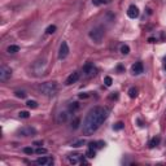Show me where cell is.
<instances>
[{"label": "cell", "mask_w": 166, "mask_h": 166, "mask_svg": "<svg viewBox=\"0 0 166 166\" xmlns=\"http://www.w3.org/2000/svg\"><path fill=\"white\" fill-rule=\"evenodd\" d=\"M108 117V109L105 108H94L88 112L83 121V134L85 135H92L97 130L101 123L107 120Z\"/></svg>", "instance_id": "6da1fadb"}, {"label": "cell", "mask_w": 166, "mask_h": 166, "mask_svg": "<svg viewBox=\"0 0 166 166\" xmlns=\"http://www.w3.org/2000/svg\"><path fill=\"white\" fill-rule=\"evenodd\" d=\"M39 91L44 96H53L57 92V85L56 82H46L39 86Z\"/></svg>", "instance_id": "7a4b0ae2"}, {"label": "cell", "mask_w": 166, "mask_h": 166, "mask_svg": "<svg viewBox=\"0 0 166 166\" xmlns=\"http://www.w3.org/2000/svg\"><path fill=\"white\" fill-rule=\"evenodd\" d=\"M90 38L92 39L95 43H100V42L103 40V38H104V30H103V27H100V26H97V27H94L90 31Z\"/></svg>", "instance_id": "3957f363"}, {"label": "cell", "mask_w": 166, "mask_h": 166, "mask_svg": "<svg viewBox=\"0 0 166 166\" xmlns=\"http://www.w3.org/2000/svg\"><path fill=\"white\" fill-rule=\"evenodd\" d=\"M83 73H85V77L86 78H92L95 77L96 74H97V69L94 64H86L85 66H83Z\"/></svg>", "instance_id": "277c9868"}, {"label": "cell", "mask_w": 166, "mask_h": 166, "mask_svg": "<svg viewBox=\"0 0 166 166\" xmlns=\"http://www.w3.org/2000/svg\"><path fill=\"white\" fill-rule=\"evenodd\" d=\"M11 75H12L11 68H8V66H5V65H3V66L0 68V81H2V82H5V81L9 79Z\"/></svg>", "instance_id": "5b68a950"}, {"label": "cell", "mask_w": 166, "mask_h": 166, "mask_svg": "<svg viewBox=\"0 0 166 166\" xmlns=\"http://www.w3.org/2000/svg\"><path fill=\"white\" fill-rule=\"evenodd\" d=\"M68 55H69V46L66 42H62L60 46V51H59V59L64 60L68 57Z\"/></svg>", "instance_id": "8992f818"}, {"label": "cell", "mask_w": 166, "mask_h": 166, "mask_svg": "<svg viewBox=\"0 0 166 166\" xmlns=\"http://www.w3.org/2000/svg\"><path fill=\"white\" fill-rule=\"evenodd\" d=\"M37 130L31 127V126H26V127H22L21 130H18V135L20 136H30V135H35Z\"/></svg>", "instance_id": "52a82bcc"}, {"label": "cell", "mask_w": 166, "mask_h": 166, "mask_svg": "<svg viewBox=\"0 0 166 166\" xmlns=\"http://www.w3.org/2000/svg\"><path fill=\"white\" fill-rule=\"evenodd\" d=\"M37 164L38 165H42V166H48V165H52L53 164V158L52 157H39L37 160Z\"/></svg>", "instance_id": "ba28073f"}, {"label": "cell", "mask_w": 166, "mask_h": 166, "mask_svg": "<svg viewBox=\"0 0 166 166\" xmlns=\"http://www.w3.org/2000/svg\"><path fill=\"white\" fill-rule=\"evenodd\" d=\"M78 79H79V73H78V72H74L73 74H70V75L68 77V79H66V82H65V85H66V86H70V85H73V83H75Z\"/></svg>", "instance_id": "9c48e42d"}, {"label": "cell", "mask_w": 166, "mask_h": 166, "mask_svg": "<svg viewBox=\"0 0 166 166\" xmlns=\"http://www.w3.org/2000/svg\"><path fill=\"white\" fill-rule=\"evenodd\" d=\"M127 16L130 17V18H136V17L139 16V9H138V7L130 5L129 9H127Z\"/></svg>", "instance_id": "30bf717a"}, {"label": "cell", "mask_w": 166, "mask_h": 166, "mask_svg": "<svg viewBox=\"0 0 166 166\" xmlns=\"http://www.w3.org/2000/svg\"><path fill=\"white\" fill-rule=\"evenodd\" d=\"M131 72H132V74H135V75L143 73V64L142 62H135L132 65V68H131Z\"/></svg>", "instance_id": "8fae6325"}, {"label": "cell", "mask_w": 166, "mask_h": 166, "mask_svg": "<svg viewBox=\"0 0 166 166\" xmlns=\"http://www.w3.org/2000/svg\"><path fill=\"white\" fill-rule=\"evenodd\" d=\"M69 162L73 164V165H77V164H81L83 162L81 155H70L69 156Z\"/></svg>", "instance_id": "7c38bea8"}, {"label": "cell", "mask_w": 166, "mask_h": 166, "mask_svg": "<svg viewBox=\"0 0 166 166\" xmlns=\"http://www.w3.org/2000/svg\"><path fill=\"white\" fill-rule=\"evenodd\" d=\"M66 120H68V113H66V112H61V113H59V116H57V122H59V123L66 122Z\"/></svg>", "instance_id": "4fadbf2b"}, {"label": "cell", "mask_w": 166, "mask_h": 166, "mask_svg": "<svg viewBox=\"0 0 166 166\" xmlns=\"http://www.w3.org/2000/svg\"><path fill=\"white\" fill-rule=\"evenodd\" d=\"M104 145H105V143H104V142H92V143H90V148H92V149H95V148H103Z\"/></svg>", "instance_id": "5bb4252c"}, {"label": "cell", "mask_w": 166, "mask_h": 166, "mask_svg": "<svg viewBox=\"0 0 166 166\" xmlns=\"http://www.w3.org/2000/svg\"><path fill=\"white\" fill-rule=\"evenodd\" d=\"M18 51H20L18 46H9L8 47V53H17Z\"/></svg>", "instance_id": "9a60e30c"}, {"label": "cell", "mask_w": 166, "mask_h": 166, "mask_svg": "<svg viewBox=\"0 0 166 166\" xmlns=\"http://www.w3.org/2000/svg\"><path fill=\"white\" fill-rule=\"evenodd\" d=\"M26 105H27L29 108H31V109H37L38 108V103L35 101V100H29V101L26 103Z\"/></svg>", "instance_id": "2e32d148"}, {"label": "cell", "mask_w": 166, "mask_h": 166, "mask_svg": "<svg viewBox=\"0 0 166 166\" xmlns=\"http://www.w3.org/2000/svg\"><path fill=\"white\" fill-rule=\"evenodd\" d=\"M129 96H130V97H136V96H138V90L136 88H135V87H132V88H130V91H129Z\"/></svg>", "instance_id": "e0dca14e"}, {"label": "cell", "mask_w": 166, "mask_h": 166, "mask_svg": "<svg viewBox=\"0 0 166 166\" xmlns=\"http://www.w3.org/2000/svg\"><path fill=\"white\" fill-rule=\"evenodd\" d=\"M158 143H160V138H153V139H152V140L149 142V147H151V148H155Z\"/></svg>", "instance_id": "ac0fdd59"}, {"label": "cell", "mask_w": 166, "mask_h": 166, "mask_svg": "<svg viewBox=\"0 0 166 166\" xmlns=\"http://www.w3.org/2000/svg\"><path fill=\"white\" fill-rule=\"evenodd\" d=\"M18 117H20V118H29V117H30V113L26 112V110H21V112L18 113Z\"/></svg>", "instance_id": "d6986e66"}, {"label": "cell", "mask_w": 166, "mask_h": 166, "mask_svg": "<svg viewBox=\"0 0 166 166\" xmlns=\"http://www.w3.org/2000/svg\"><path fill=\"white\" fill-rule=\"evenodd\" d=\"M56 29H57V27H56L55 25H51V26H48V27H47L46 33H47V34H53V33L56 31Z\"/></svg>", "instance_id": "ffe728a7"}, {"label": "cell", "mask_w": 166, "mask_h": 166, "mask_svg": "<svg viewBox=\"0 0 166 166\" xmlns=\"http://www.w3.org/2000/svg\"><path fill=\"white\" fill-rule=\"evenodd\" d=\"M86 156L88 157V158H94V157H95V149H92V148H90V149L87 151Z\"/></svg>", "instance_id": "44dd1931"}, {"label": "cell", "mask_w": 166, "mask_h": 166, "mask_svg": "<svg viewBox=\"0 0 166 166\" xmlns=\"http://www.w3.org/2000/svg\"><path fill=\"white\" fill-rule=\"evenodd\" d=\"M121 52H122V53H123V55H127L129 53V52H130V47L129 46H122L121 47Z\"/></svg>", "instance_id": "7402d4cb"}, {"label": "cell", "mask_w": 166, "mask_h": 166, "mask_svg": "<svg viewBox=\"0 0 166 166\" xmlns=\"http://www.w3.org/2000/svg\"><path fill=\"white\" fill-rule=\"evenodd\" d=\"M123 127H125V125L122 123V122H117V123L113 126V129H114V130H122Z\"/></svg>", "instance_id": "603a6c76"}, {"label": "cell", "mask_w": 166, "mask_h": 166, "mask_svg": "<svg viewBox=\"0 0 166 166\" xmlns=\"http://www.w3.org/2000/svg\"><path fill=\"white\" fill-rule=\"evenodd\" d=\"M104 83H105V86H112V83H113V81H112V78L110 77H105L104 78Z\"/></svg>", "instance_id": "cb8c5ba5"}, {"label": "cell", "mask_w": 166, "mask_h": 166, "mask_svg": "<svg viewBox=\"0 0 166 166\" xmlns=\"http://www.w3.org/2000/svg\"><path fill=\"white\" fill-rule=\"evenodd\" d=\"M83 144H85V140H77V142H74L72 145L73 147H75V148H78V147H82Z\"/></svg>", "instance_id": "d4e9b609"}, {"label": "cell", "mask_w": 166, "mask_h": 166, "mask_svg": "<svg viewBox=\"0 0 166 166\" xmlns=\"http://www.w3.org/2000/svg\"><path fill=\"white\" fill-rule=\"evenodd\" d=\"M107 0H92L94 5H101V4H105Z\"/></svg>", "instance_id": "484cf974"}, {"label": "cell", "mask_w": 166, "mask_h": 166, "mask_svg": "<svg viewBox=\"0 0 166 166\" xmlns=\"http://www.w3.org/2000/svg\"><path fill=\"white\" fill-rule=\"evenodd\" d=\"M35 153H38V155H46L47 153V149H46V148H38V149L35 151Z\"/></svg>", "instance_id": "4316f807"}, {"label": "cell", "mask_w": 166, "mask_h": 166, "mask_svg": "<svg viewBox=\"0 0 166 166\" xmlns=\"http://www.w3.org/2000/svg\"><path fill=\"white\" fill-rule=\"evenodd\" d=\"M78 108H79L78 103H72V104H70V107H69V109H70V110H77Z\"/></svg>", "instance_id": "83f0119b"}, {"label": "cell", "mask_w": 166, "mask_h": 166, "mask_svg": "<svg viewBox=\"0 0 166 166\" xmlns=\"http://www.w3.org/2000/svg\"><path fill=\"white\" fill-rule=\"evenodd\" d=\"M24 152H25V153L26 155H33L34 153V149H33V148H24Z\"/></svg>", "instance_id": "f1b7e54d"}, {"label": "cell", "mask_w": 166, "mask_h": 166, "mask_svg": "<svg viewBox=\"0 0 166 166\" xmlns=\"http://www.w3.org/2000/svg\"><path fill=\"white\" fill-rule=\"evenodd\" d=\"M78 125H79V118H75V120H74V122H72V127L73 129H77Z\"/></svg>", "instance_id": "f546056e"}, {"label": "cell", "mask_w": 166, "mask_h": 166, "mask_svg": "<svg viewBox=\"0 0 166 166\" xmlns=\"http://www.w3.org/2000/svg\"><path fill=\"white\" fill-rule=\"evenodd\" d=\"M16 96H17V97H21V99H24L25 96H26V94L24 92V91H17V92H16Z\"/></svg>", "instance_id": "4dcf8cb0"}, {"label": "cell", "mask_w": 166, "mask_h": 166, "mask_svg": "<svg viewBox=\"0 0 166 166\" xmlns=\"http://www.w3.org/2000/svg\"><path fill=\"white\" fill-rule=\"evenodd\" d=\"M79 97L81 99H86V97H88V95H87V94H82V95H79Z\"/></svg>", "instance_id": "1f68e13d"}, {"label": "cell", "mask_w": 166, "mask_h": 166, "mask_svg": "<svg viewBox=\"0 0 166 166\" xmlns=\"http://www.w3.org/2000/svg\"><path fill=\"white\" fill-rule=\"evenodd\" d=\"M165 69H166V57H165Z\"/></svg>", "instance_id": "d6a6232c"}]
</instances>
